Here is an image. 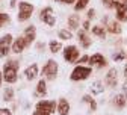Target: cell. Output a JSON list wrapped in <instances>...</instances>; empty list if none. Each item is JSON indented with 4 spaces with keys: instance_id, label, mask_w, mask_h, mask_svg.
<instances>
[{
    "instance_id": "23",
    "label": "cell",
    "mask_w": 127,
    "mask_h": 115,
    "mask_svg": "<svg viewBox=\"0 0 127 115\" xmlns=\"http://www.w3.org/2000/svg\"><path fill=\"white\" fill-rule=\"evenodd\" d=\"M35 94L39 95V97H45V95H47V85H45V80H44V79H39V80H38Z\"/></svg>"
},
{
    "instance_id": "39",
    "label": "cell",
    "mask_w": 127,
    "mask_h": 115,
    "mask_svg": "<svg viewBox=\"0 0 127 115\" xmlns=\"http://www.w3.org/2000/svg\"><path fill=\"white\" fill-rule=\"evenodd\" d=\"M124 79L127 80V64L124 65Z\"/></svg>"
},
{
    "instance_id": "5",
    "label": "cell",
    "mask_w": 127,
    "mask_h": 115,
    "mask_svg": "<svg viewBox=\"0 0 127 115\" xmlns=\"http://www.w3.org/2000/svg\"><path fill=\"white\" fill-rule=\"evenodd\" d=\"M39 20H41L42 23H45L47 26L53 27V26L56 24V15H55L53 8H52V6H47V8L41 9V12H39Z\"/></svg>"
},
{
    "instance_id": "6",
    "label": "cell",
    "mask_w": 127,
    "mask_h": 115,
    "mask_svg": "<svg viewBox=\"0 0 127 115\" xmlns=\"http://www.w3.org/2000/svg\"><path fill=\"white\" fill-rule=\"evenodd\" d=\"M64 61H67L68 64H77L79 58H80V52L76 45H67L64 48Z\"/></svg>"
},
{
    "instance_id": "37",
    "label": "cell",
    "mask_w": 127,
    "mask_h": 115,
    "mask_svg": "<svg viewBox=\"0 0 127 115\" xmlns=\"http://www.w3.org/2000/svg\"><path fill=\"white\" fill-rule=\"evenodd\" d=\"M15 5H17V0H11L9 6H11V8H15Z\"/></svg>"
},
{
    "instance_id": "28",
    "label": "cell",
    "mask_w": 127,
    "mask_h": 115,
    "mask_svg": "<svg viewBox=\"0 0 127 115\" xmlns=\"http://www.w3.org/2000/svg\"><path fill=\"white\" fill-rule=\"evenodd\" d=\"M112 59H114L115 62H121V61L126 59V53H124V52H117V53L112 55Z\"/></svg>"
},
{
    "instance_id": "9",
    "label": "cell",
    "mask_w": 127,
    "mask_h": 115,
    "mask_svg": "<svg viewBox=\"0 0 127 115\" xmlns=\"http://www.w3.org/2000/svg\"><path fill=\"white\" fill-rule=\"evenodd\" d=\"M115 18L120 23H127V3H117V6H115Z\"/></svg>"
},
{
    "instance_id": "42",
    "label": "cell",
    "mask_w": 127,
    "mask_h": 115,
    "mask_svg": "<svg viewBox=\"0 0 127 115\" xmlns=\"http://www.w3.org/2000/svg\"><path fill=\"white\" fill-rule=\"evenodd\" d=\"M126 59H127V52H126Z\"/></svg>"
},
{
    "instance_id": "8",
    "label": "cell",
    "mask_w": 127,
    "mask_h": 115,
    "mask_svg": "<svg viewBox=\"0 0 127 115\" xmlns=\"http://www.w3.org/2000/svg\"><path fill=\"white\" fill-rule=\"evenodd\" d=\"M35 109L49 112V114H55V111H58V103L55 100H39L35 105Z\"/></svg>"
},
{
    "instance_id": "33",
    "label": "cell",
    "mask_w": 127,
    "mask_h": 115,
    "mask_svg": "<svg viewBox=\"0 0 127 115\" xmlns=\"http://www.w3.org/2000/svg\"><path fill=\"white\" fill-rule=\"evenodd\" d=\"M0 115H12V111L8 108H0Z\"/></svg>"
},
{
    "instance_id": "2",
    "label": "cell",
    "mask_w": 127,
    "mask_h": 115,
    "mask_svg": "<svg viewBox=\"0 0 127 115\" xmlns=\"http://www.w3.org/2000/svg\"><path fill=\"white\" fill-rule=\"evenodd\" d=\"M91 74H92V68H91V67L77 65V67H74V70L71 71L70 79H71L73 82H82V80H86Z\"/></svg>"
},
{
    "instance_id": "34",
    "label": "cell",
    "mask_w": 127,
    "mask_h": 115,
    "mask_svg": "<svg viewBox=\"0 0 127 115\" xmlns=\"http://www.w3.org/2000/svg\"><path fill=\"white\" fill-rule=\"evenodd\" d=\"M85 62H89V56L88 55L80 56V58H79V61H77V64H85Z\"/></svg>"
},
{
    "instance_id": "7",
    "label": "cell",
    "mask_w": 127,
    "mask_h": 115,
    "mask_svg": "<svg viewBox=\"0 0 127 115\" xmlns=\"http://www.w3.org/2000/svg\"><path fill=\"white\" fill-rule=\"evenodd\" d=\"M12 41L14 37L11 34H6L0 38V58H6L11 52V47H12Z\"/></svg>"
},
{
    "instance_id": "44",
    "label": "cell",
    "mask_w": 127,
    "mask_h": 115,
    "mask_svg": "<svg viewBox=\"0 0 127 115\" xmlns=\"http://www.w3.org/2000/svg\"><path fill=\"white\" fill-rule=\"evenodd\" d=\"M88 115H89V114H88Z\"/></svg>"
},
{
    "instance_id": "10",
    "label": "cell",
    "mask_w": 127,
    "mask_h": 115,
    "mask_svg": "<svg viewBox=\"0 0 127 115\" xmlns=\"http://www.w3.org/2000/svg\"><path fill=\"white\" fill-rule=\"evenodd\" d=\"M23 38L26 39L27 47H29L30 44H33V42H35V39H36V27H35L33 24L27 26V27L24 29V32H23Z\"/></svg>"
},
{
    "instance_id": "12",
    "label": "cell",
    "mask_w": 127,
    "mask_h": 115,
    "mask_svg": "<svg viewBox=\"0 0 127 115\" xmlns=\"http://www.w3.org/2000/svg\"><path fill=\"white\" fill-rule=\"evenodd\" d=\"M26 47H27V42H26V39H24L23 35H21V37H18L17 39H14V41H12L11 52L15 53V55H20L21 52H24V48H26Z\"/></svg>"
},
{
    "instance_id": "30",
    "label": "cell",
    "mask_w": 127,
    "mask_h": 115,
    "mask_svg": "<svg viewBox=\"0 0 127 115\" xmlns=\"http://www.w3.org/2000/svg\"><path fill=\"white\" fill-rule=\"evenodd\" d=\"M9 21V15L8 14H0V27H2L5 23Z\"/></svg>"
},
{
    "instance_id": "22",
    "label": "cell",
    "mask_w": 127,
    "mask_h": 115,
    "mask_svg": "<svg viewBox=\"0 0 127 115\" xmlns=\"http://www.w3.org/2000/svg\"><path fill=\"white\" fill-rule=\"evenodd\" d=\"M89 88H91V94H94V95L103 94V91H104V85H103V82H101V80H95Z\"/></svg>"
},
{
    "instance_id": "17",
    "label": "cell",
    "mask_w": 127,
    "mask_h": 115,
    "mask_svg": "<svg viewBox=\"0 0 127 115\" xmlns=\"http://www.w3.org/2000/svg\"><path fill=\"white\" fill-rule=\"evenodd\" d=\"M70 109H71V106H70L67 98H64V97L59 98V102H58V114L59 115H68Z\"/></svg>"
},
{
    "instance_id": "31",
    "label": "cell",
    "mask_w": 127,
    "mask_h": 115,
    "mask_svg": "<svg viewBox=\"0 0 127 115\" xmlns=\"http://www.w3.org/2000/svg\"><path fill=\"white\" fill-rule=\"evenodd\" d=\"M86 17H88V20H94L95 18V9H89L86 12Z\"/></svg>"
},
{
    "instance_id": "35",
    "label": "cell",
    "mask_w": 127,
    "mask_h": 115,
    "mask_svg": "<svg viewBox=\"0 0 127 115\" xmlns=\"http://www.w3.org/2000/svg\"><path fill=\"white\" fill-rule=\"evenodd\" d=\"M55 2H59V3H65V5H71V3H76V0H55Z\"/></svg>"
},
{
    "instance_id": "3",
    "label": "cell",
    "mask_w": 127,
    "mask_h": 115,
    "mask_svg": "<svg viewBox=\"0 0 127 115\" xmlns=\"http://www.w3.org/2000/svg\"><path fill=\"white\" fill-rule=\"evenodd\" d=\"M33 11H35V6L32 5V3H29V2H20L18 3V15H17V20L20 23L27 21L32 17Z\"/></svg>"
},
{
    "instance_id": "43",
    "label": "cell",
    "mask_w": 127,
    "mask_h": 115,
    "mask_svg": "<svg viewBox=\"0 0 127 115\" xmlns=\"http://www.w3.org/2000/svg\"><path fill=\"white\" fill-rule=\"evenodd\" d=\"M126 39H127V38H126Z\"/></svg>"
},
{
    "instance_id": "27",
    "label": "cell",
    "mask_w": 127,
    "mask_h": 115,
    "mask_svg": "<svg viewBox=\"0 0 127 115\" xmlns=\"http://www.w3.org/2000/svg\"><path fill=\"white\" fill-rule=\"evenodd\" d=\"M91 2V0H76V3H74V11H82L88 6V3Z\"/></svg>"
},
{
    "instance_id": "24",
    "label": "cell",
    "mask_w": 127,
    "mask_h": 115,
    "mask_svg": "<svg viewBox=\"0 0 127 115\" xmlns=\"http://www.w3.org/2000/svg\"><path fill=\"white\" fill-rule=\"evenodd\" d=\"M49 50H50V53H59L61 50H62V44H61V41H55V39H52L50 42H49Z\"/></svg>"
},
{
    "instance_id": "21",
    "label": "cell",
    "mask_w": 127,
    "mask_h": 115,
    "mask_svg": "<svg viewBox=\"0 0 127 115\" xmlns=\"http://www.w3.org/2000/svg\"><path fill=\"white\" fill-rule=\"evenodd\" d=\"M114 106L117 108V109H124L126 108V105H127V97L124 95V94H117L115 97H114Z\"/></svg>"
},
{
    "instance_id": "32",
    "label": "cell",
    "mask_w": 127,
    "mask_h": 115,
    "mask_svg": "<svg viewBox=\"0 0 127 115\" xmlns=\"http://www.w3.org/2000/svg\"><path fill=\"white\" fill-rule=\"evenodd\" d=\"M82 27H83V30L89 32V30H91V23H89V20H85V21L82 23Z\"/></svg>"
},
{
    "instance_id": "13",
    "label": "cell",
    "mask_w": 127,
    "mask_h": 115,
    "mask_svg": "<svg viewBox=\"0 0 127 115\" xmlns=\"http://www.w3.org/2000/svg\"><path fill=\"white\" fill-rule=\"evenodd\" d=\"M89 64L95 65L97 68H104L106 65H107V59L101 53H94L92 56H89Z\"/></svg>"
},
{
    "instance_id": "14",
    "label": "cell",
    "mask_w": 127,
    "mask_h": 115,
    "mask_svg": "<svg viewBox=\"0 0 127 115\" xmlns=\"http://www.w3.org/2000/svg\"><path fill=\"white\" fill-rule=\"evenodd\" d=\"M39 73V67H38V64H30L29 67L24 70V76H26V80H35L36 76Z\"/></svg>"
},
{
    "instance_id": "15",
    "label": "cell",
    "mask_w": 127,
    "mask_h": 115,
    "mask_svg": "<svg viewBox=\"0 0 127 115\" xmlns=\"http://www.w3.org/2000/svg\"><path fill=\"white\" fill-rule=\"evenodd\" d=\"M77 39H79V42H80V45H82L83 48H89V47H91V44H92L91 38L88 37V32H86V30H83V29L77 32Z\"/></svg>"
},
{
    "instance_id": "36",
    "label": "cell",
    "mask_w": 127,
    "mask_h": 115,
    "mask_svg": "<svg viewBox=\"0 0 127 115\" xmlns=\"http://www.w3.org/2000/svg\"><path fill=\"white\" fill-rule=\"evenodd\" d=\"M32 115H52V114H49V112H44V111H35L33 114H32Z\"/></svg>"
},
{
    "instance_id": "26",
    "label": "cell",
    "mask_w": 127,
    "mask_h": 115,
    "mask_svg": "<svg viewBox=\"0 0 127 115\" xmlns=\"http://www.w3.org/2000/svg\"><path fill=\"white\" fill-rule=\"evenodd\" d=\"M14 100V89L11 88V86H8V88H5V91H3V102H12Z\"/></svg>"
},
{
    "instance_id": "20",
    "label": "cell",
    "mask_w": 127,
    "mask_h": 115,
    "mask_svg": "<svg viewBox=\"0 0 127 115\" xmlns=\"http://www.w3.org/2000/svg\"><path fill=\"white\" fill-rule=\"evenodd\" d=\"M91 32L94 37H97L100 39H106V27L104 26H100V24H95L91 27Z\"/></svg>"
},
{
    "instance_id": "18",
    "label": "cell",
    "mask_w": 127,
    "mask_h": 115,
    "mask_svg": "<svg viewBox=\"0 0 127 115\" xmlns=\"http://www.w3.org/2000/svg\"><path fill=\"white\" fill-rule=\"evenodd\" d=\"M82 102L88 106L89 112H95V111H97V102L94 100V97H92L91 94H85V95L82 97Z\"/></svg>"
},
{
    "instance_id": "25",
    "label": "cell",
    "mask_w": 127,
    "mask_h": 115,
    "mask_svg": "<svg viewBox=\"0 0 127 115\" xmlns=\"http://www.w3.org/2000/svg\"><path fill=\"white\" fill-rule=\"evenodd\" d=\"M58 37H59V39H64V41H70V39H73L71 30H67V29H61V30L58 32Z\"/></svg>"
},
{
    "instance_id": "38",
    "label": "cell",
    "mask_w": 127,
    "mask_h": 115,
    "mask_svg": "<svg viewBox=\"0 0 127 115\" xmlns=\"http://www.w3.org/2000/svg\"><path fill=\"white\" fill-rule=\"evenodd\" d=\"M123 91H124V92H127V80L123 83Z\"/></svg>"
},
{
    "instance_id": "4",
    "label": "cell",
    "mask_w": 127,
    "mask_h": 115,
    "mask_svg": "<svg viewBox=\"0 0 127 115\" xmlns=\"http://www.w3.org/2000/svg\"><path fill=\"white\" fill-rule=\"evenodd\" d=\"M58 71H59V67H58V62L55 59H49L42 67V76L47 80H55L58 76Z\"/></svg>"
},
{
    "instance_id": "11",
    "label": "cell",
    "mask_w": 127,
    "mask_h": 115,
    "mask_svg": "<svg viewBox=\"0 0 127 115\" xmlns=\"http://www.w3.org/2000/svg\"><path fill=\"white\" fill-rule=\"evenodd\" d=\"M104 83L109 86V88H115L118 85V71L117 68H110L104 77Z\"/></svg>"
},
{
    "instance_id": "40",
    "label": "cell",
    "mask_w": 127,
    "mask_h": 115,
    "mask_svg": "<svg viewBox=\"0 0 127 115\" xmlns=\"http://www.w3.org/2000/svg\"><path fill=\"white\" fill-rule=\"evenodd\" d=\"M2 82H3V73L0 70V88H2Z\"/></svg>"
},
{
    "instance_id": "41",
    "label": "cell",
    "mask_w": 127,
    "mask_h": 115,
    "mask_svg": "<svg viewBox=\"0 0 127 115\" xmlns=\"http://www.w3.org/2000/svg\"><path fill=\"white\" fill-rule=\"evenodd\" d=\"M117 3H127V0H115Z\"/></svg>"
},
{
    "instance_id": "1",
    "label": "cell",
    "mask_w": 127,
    "mask_h": 115,
    "mask_svg": "<svg viewBox=\"0 0 127 115\" xmlns=\"http://www.w3.org/2000/svg\"><path fill=\"white\" fill-rule=\"evenodd\" d=\"M18 68H20V64L15 59H11L8 61V64L3 65L2 73H3V80L6 83H15L18 80Z\"/></svg>"
},
{
    "instance_id": "29",
    "label": "cell",
    "mask_w": 127,
    "mask_h": 115,
    "mask_svg": "<svg viewBox=\"0 0 127 115\" xmlns=\"http://www.w3.org/2000/svg\"><path fill=\"white\" fill-rule=\"evenodd\" d=\"M101 2H103V6L107 9H115V6H117L115 0H101Z\"/></svg>"
},
{
    "instance_id": "19",
    "label": "cell",
    "mask_w": 127,
    "mask_h": 115,
    "mask_svg": "<svg viewBox=\"0 0 127 115\" xmlns=\"http://www.w3.org/2000/svg\"><path fill=\"white\" fill-rule=\"evenodd\" d=\"M67 23H68L70 30H79V27H80V17L76 15V14H73V15H70V17H68Z\"/></svg>"
},
{
    "instance_id": "16",
    "label": "cell",
    "mask_w": 127,
    "mask_h": 115,
    "mask_svg": "<svg viewBox=\"0 0 127 115\" xmlns=\"http://www.w3.org/2000/svg\"><path fill=\"white\" fill-rule=\"evenodd\" d=\"M106 32H109V34H112V35H120L123 32V27H121L118 20H112L106 24Z\"/></svg>"
}]
</instances>
